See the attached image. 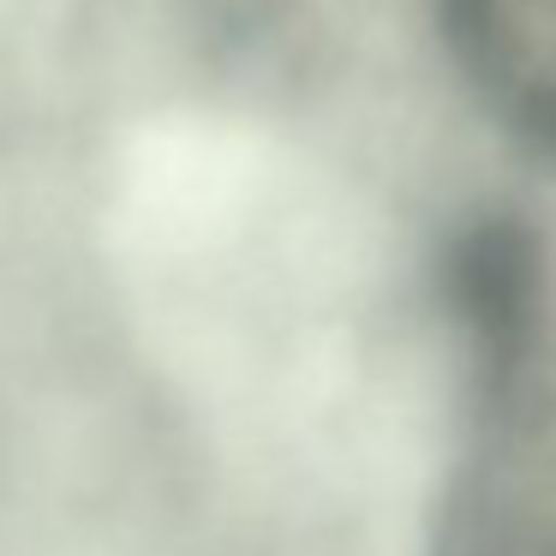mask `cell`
Listing matches in <instances>:
<instances>
[{
	"label": "cell",
	"mask_w": 556,
	"mask_h": 556,
	"mask_svg": "<svg viewBox=\"0 0 556 556\" xmlns=\"http://www.w3.org/2000/svg\"><path fill=\"white\" fill-rule=\"evenodd\" d=\"M413 49L491 168L556 192V0H413Z\"/></svg>",
	"instance_id": "1"
},
{
	"label": "cell",
	"mask_w": 556,
	"mask_h": 556,
	"mask_svg": "<svg viewBox=\"0 0 556 556\" xmlns=\"http://www.w3.org/2000/svg\"><path fill=\"white\" fill-rule=\"evenodd\" d=\"M520 556H556V472H551V491H544L539 515H532V532L520 544Z\"/></svg>",
	"instance_id": "2"
}]
</instances>
